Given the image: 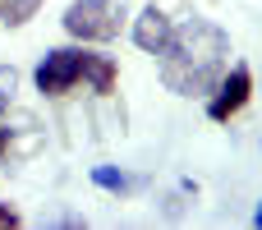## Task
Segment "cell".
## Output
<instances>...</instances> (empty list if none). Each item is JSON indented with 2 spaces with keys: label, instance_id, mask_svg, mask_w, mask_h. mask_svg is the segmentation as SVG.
<instances>
[{
  "label": "cell",
  "instance_id": "8992f818",
  "mask_svg": "<svg viewBox=\"0 0 262 230\" xmlns=\"http://www.w3.org/2000/svg\"><path fill=\"white\" fill-rule=\"evenodd\" d=\"M83 83H92L101 97L115 92V60H111V55H92V51H83Z\"/></svg>",
  "mask_w": 262,
  "mask_h": 230
},
{
  "label": "cell",
  "instance_id": "52a82bcc",
  "mask_svg": "<svg viewBox=\"0 0 262 230\" xmlns=\"http://www.w3.org/2000/svg\"><path fill=\"white\" fill-rule=\"evenodd\" d=\"M37 5H41V0H0V23H5V28H23V23L37 14Z\"/></svg>",
  "mask_w": 262,
  "mask_h": 230
},
{
  "label": "cell",
  "instance_id": "7a4b0ae2",
  "mask_svg": "<svg viewBox=\"0 0 262 230\" xmlns=\"http://www.w3.org/2000/svg\"><path fill=\"white\" fill-rule=\"evenodd\" d=\"M124 0H74L64 9V32L78 41H111L120 32Z\"/></svg>",
  "mask_w": 262,
  "mask_h": 230
},
{
  "label": "cell",
  "instance_id": "6da1fadb",
  "mask_svg": "<svg viewBox=\"0 0 262 230\" xmlns=\"http://www.w3.org/2000/svg\"><path fill=\"white\" fill-rule=\"evenodd\" d=\"M161 55V83L180 97H198V92H212L221 83V74L230 69V41L221 28L193 18L184 28L170 32V41L157 51Z\"/></svg>",
  "mask_w": 262,
  "mask_h": 230
},
{
  "label": "cell",
  "instance_id": "7c38bea8",
  "mask_svg": "<svg viewBox=\"0 0 262 230\" xmlns=\"http://www.w3.org/2000/svg\"><path fill=\"white\" fill-rule=\"evenodd\" d=\"M258 226H262V207H258Z\"/></svg>",
  "mask_w": 262,
  "mask_h": 230
},
{
  "label": "cell",
  "instance_id": "8fae6325",
  "mask_svg": "<svg viewBox=\"0 0 262 230\" xmlns=\"http://www.w3.org/2000/svg\"><path fill=\"white\" fill-rule=\"evenodd\" d=\"M9 152V129H0V157Z\"/></svg>",
  "mask_w": 262,
  "mask_h": 230
},
{
  "label": "cell",
  "instance_id": "277c9868",
  "mask_svg": "<svg viewBox=\"0 0 262 230\" xmlns=\"http://www.w3.org/2000/svg\"><path fill=\"white\" fill-rule=\"evenodd\" d=\"M212 92H216V97L207 101V115H212V120H230V115H239V111L249 106V97H253V74H249L244 65H235V69L221 74V83H216Z\"/></svg>",
  "mask_w": 262,
  "mask_h": 230
},
{
  "label": "cell",
  "instance_id": "30bf717a",
  "mask_svg": "<svg viewBox=\"0 0 262 230\" xmlns=\"http://www.w3.org/2000/svg\"><path fill=\"white\" fill-rule=\"evenodd\" d=\"M18 226V212L14 207H0V230H14Z\"/></svg>",
  "mask_w": 262,
  "mask_h": 230
},
{
  "label": "cell",
  "instance_id": "3957f363",
  "mask_svg": "<svg viewBox=\"0 0 262 230\" xmlns=\"http://www.w3.org/2000/svg\"><path fill=\"white\" fill-rule=\"evenodd\" d=\"M78 78H83V51H51L37 65V92H46V97L74 92Z\"/></svg>",
  "mask_w": 262,
  "mask_h": 230
},
{
  "label": "cell",
  "instance_id": "ba28073f",
  "mask_svg": "<svg viewBox=\"0 0 262 230\" xmlns=\"http://www.w3.org/2000/svg\"><path fill=\"white\" fill-rule=\"evenodd\" d=\"M14 88H18V74H14L9 65H0V115L14 106Z\"/></svg>",
  "mask_w": 262,
  "mask_h": 230
},
{
  "label": "cell",
  "instance_id": "5b68a950",
  "mask_svg": "<svg viewBox=\"0 0 262 230\" xmlns=\"http://www.w3.org/2000/svg\"><path fill=\"white\" fill-rule=\"evenodd\" d=\"M170 32H175V23H170V18H166V9H157V5H147V9H143V18L134 23V41H138L143 51H152V55L170 41Z\"/></svg>",
  "mask_w": 262,
  "mask_h": 230
},
{
  "label": "cell",
  "instance_id": "9c48e42d",
  "mask_svg": "<svg viewBox=\"0 0 262 230\" xmlns=\"http://www.w3.org/2000/svg\"><path fill=\"white\" fill-rule=\"evenodd\" d=\"M92 180H97L101 189H124V175H115V171H106V166H97V171H92Z\"/></svg>",
  "mask_w": 262,
  "mask_h": 230
}]
</instances>
